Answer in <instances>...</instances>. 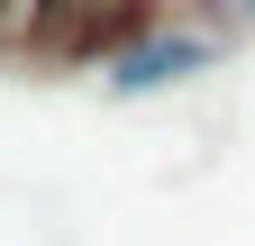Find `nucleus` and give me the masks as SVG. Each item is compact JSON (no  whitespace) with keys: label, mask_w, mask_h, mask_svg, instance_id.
Segmentation results:
<instances>
[{"label":"nucleus","mask_w":255,"mask_h":246,"mask_svg":"<svg viewBox=\"0 0 255 246\" xmlns=\"http://www.w3.org/2000/svg\"><path fill=\"white\" fill-rule=\"evenodd\" d=\"M182 64H201V46H146V55L119 64V82H173Z\"/></svg>","instance_id":"f257e3e1"}]
</instances>
